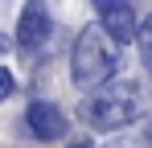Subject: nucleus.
Segmentation results:
<instances>
[{"label": "nucleus", "instance_id": "obj_2", "mask_svg": "<svg viewBox=\"0 0 152 148\" xmlns=\"http://www.w3.org/2000/svg\"><path fill=\"white\" fill-rule=\"evenodd\" d=\"M119 53H124V45L111 33H103L99 25H86L74 37V49H70V78H74V86L78 91H95L107 78H115L119 74Z\"/></svg>", "mask_w": 152, "mask_h": 148}, {"label": "nucleus", "instance_id": "obj_9", "mask_svg": "<svg viewBox=\"0 0 152 148\" xmlns=\"http://www.w3.org/2000/svg\"><path fill=\"white\" fill-rule=\"evenodd\" d=\"M66 148H95V140H86V136H78V140H70Z\"/></svg>", "mask_w": 152, "mask_h": 148}, {"label": "nucleus", "instance_id": "obj_4", "mask_svg": "<svg viewBox=\"0 0 152 148\" xmlns=\"http://www.w3.org/2000/svg\"><path fill=\"white\" fill-rule=\"evenodd\" d=\"M25 127L33 140H41V144H53V140H62L66 132H70V119H66V111L50 103V99H29L25 107Z\"/></svg>", "mask_w": 152, "mask_h": 148}, {"label": "nucleus", "instance_id": "obj_3", "mask_svg": "<svg viewBox=\"0 0 152 148\" xmlns=\"http://www.w3.org/2000/svg\"><path fill=\"white\" fill-rule=\"evenodd\" d=\"M53 33V17H50V4L45 0H25L21 12H17V45L25 53H37V49L50 41Z\"/></svg>", "mask_w": 152, "mask_h": 148}, {"label": "nucleus", "instance_id": "obj_5", "mask_svg": "<svg viewBox=\"0 0 152 148\" xmlns=\"http://www.w3.org/2000/svg\"><path fill=\"white\" fill-rule=\"evenodd\" d=\"M91 8H95V17H99V29L103 33H111L119 45H127L132 37H136V8H132V0H91Z\"/></svg>", "mask_w": 152, "mask_h": 148}, {"label": "nucleus", "instance_id": "obj_6", "mask_svg": "<svg viewBox=\"0 0 152 148\" xmlns=\"http://www.w3.org/2000/svg\"><path fill=\"white\" fill-rule=\"evenodd\" d=\"M103 148H152V123H127V132H119Z\"/></svg>", "mask_w": 152, "mask_h": 148}, {"label": "nucleus", "instance_id": "obj_7", "mask_svg": "<svg viewBox=\"0 0 152 148\" xmlns=\"http://www.w3.org/2000/svg\"><path fill=\"white\" fill-rule=\"evenodd\" d=\"M132 41H136V49H140V66H144V74L152 78V12L136 25V37H132Z\"/></svg>", "mask_w": 152, "mask_h": 148}, {"label": "nucleus", "instance_id": "obj_8", "mask_svg": "<svg viewBox=\"0 0 152 148\" xmlns=\"http://www.w3.org/2000/svg\"><path fill=\"white\" fill-rule=\"evenodd\" d=\"M12 95H17V78H12L8 66H0V103H4V99H12Z\"/></svg>", "mask_w": 152, "mask_h": 148}, {"label": "nucleus", "instance_id": "obj_1", "mask_svg": "<svg viewBox=\"0 0 152 148\" xmlns=\"http://www.w3.org/2000/svg\"><path fill=\"white\" fill-rule=\"evenodd\" d=\"M78 115H82V123L91 132H119L127 123H136L144 115V86H140V78H132V74L107 78L103 86L86 91Z\"/></svg>", "mask_w": 152, "mask_h": 148}, {"label": "nucleus", "instance_id": "obj_10", "mask_svg": "<svg viewBox=\"0 0 152 148\" xmlns=\"http://www.w3.org/2000/svg\"><path fill=\"white\" fill-rule=\"evenodd\" d=\"M8 45H12V41H8V37H4V33H0V53H4V49H8Z\"/></svg>", "mask_w": 152, "mask_h": 148}]
</instances>
